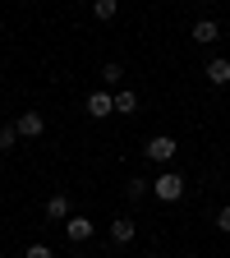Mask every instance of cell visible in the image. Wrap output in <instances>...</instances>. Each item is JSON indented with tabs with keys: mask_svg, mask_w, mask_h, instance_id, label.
<instances>
[{
	"mask_svg": "<svg viewBox=\"0 0 230 258\" xmlns=\"http://www.w3.org/2000/svg\"><path fill=\"white\" fill-rule=\"evenodd\" d=\"M124 194H129V199H147V194H152V180H143V175H129Z\"/></svg>",
	"mask_w": 230,
	"mask_h": 258,
	"instance_id": "obj_13",
	"label": "cell"
},
{
	"mask_svg": "<svg viewBox=\"0 0 230 258\" xmlns=\"http://www.w3.org/2000/svg\"><path fill=\"white\" fill-rule=\"evenodd\" d=\"M14 134H19V139H42V134H46V115H42V111H19Z\"/></svg>",
	"mask_w": 230,
	"mask_h": 258,
	"instance_id": "obj_3",
	"label": "cell"
},
{
	"mask_svg": "<svg viewBox=\"0 0 230 258\" xmlns=\"http://www.w3.org/2000/svg\"><path fill=\"white\" fill-rule=\"evenodd\" d=\"M184 189H189V180H184L180 171L161 166V175L152 180V199H157V203H180V199H184Z\"/></svg>",
	"mask_w": 230,
	"mask_h": 258,
	"instance_id": "obj_1",
	"label": "cell"
},
{
	"mask_svg": "<svg viewBox=\"0 0 230 258\" xmlns=\"http://www.w3.org/2000/svg\"><path fill=\"white\" fill-rule=\"evenodd\" d=\"M46 217H51V221H69V217H74L69 194H51V199H46Z\"/></svg>",
	"mask_w": 230,
	"mask_h": 258,
	"instance_id": "obj_8",
	"label": "cell"
},
{
	"mask_svg": "<svg viewBox=\"0 0 230 258\" xmlns=\"http://www.w3.org/2000/svg\"><path fill=\"white\" fill-rule=\"evenodd\" d=\"M19 143V134H14V124H5V129H0V152H10Z\"/></svg>",
	"mask_w": 230,
	"mask_h": 258,
	"instance_id": "obj_14",
	"label": "cell"
},
{
	"mask_svg": "<svg viewBox=\"0 0 230 258\" xmlns=\"http://www.w3.org/2000/svg\"><path fill=\"white\" fill-rule=\"evenodd\" d=\"M175 152H180V143H175L171 134H157V139H147V148H143V157H147V161H157V166H171Z\"/></svg>",
	"mask_w": 230,
	"mask_h": 258,
	"instance_id": "obj_2",
	"label": "cell"
},
{
	"mask_svg": "<svg viewBox=\"0 0 230 258\" xmlns=\"http://www.w3.org/2000/svg\"><path fill=\"white\" fill-rule=\"evenodd\" d=\"M64 235H69L74 244H88V240H92V217H79V212H74L69 221H64Z\"/></svg>",
	"mask_w": 230,
	"mask_h": 258,
	"instance_id": "obj_6",
	"label": "cell"
},
{
	"mask_svg": "<svg viewBox=\"0 0 230 258\" xmlns=\"http://www.w3.org/2000/svg\"><path fill=\"white\" fill-rule=\"evenodd\" d=\"M88 115H92V120H106V115H115V92H106V88H92V92H88Z\"/></svg>",
	"mask_w": 230,
	"mask_h": 258,
	"instance_id": "obj_4",
	"label": "cell"
},
{
	"mask_svg": "<svg viewBox=\"0 0 230 258\" xmlns=\"http://www.w3.org/2000/svg\"><path fill=\"white\" fill-rule=\"evenodd\" d=\"M216 231H221V235H230V208H221V212H216Z\"/></svg>",
	"mask_w": 230,
	"mask_h": 258,
	"instance_id": "obj_16",
	"label": "cell"
},
{
	"mask_svg": "<svg viewBox=\"0 0 230 258\" xmlns=\"http://www.w3.org/2000/svg\"><path fill=\"white\" fill-rule=\"evenodd\" d=\"M203 79H207L212 88H225V83H230V60H225V55L207 60V64H203Z\"/></svg>",
	"mask_w": 230,
	"mask_h": 258,
	"instance_id": "obj_5",
	"label": "cell"
},
{
	"mask_svg": "<svg viewBox=\"0 0 230 258\" xmlns=\"http://www.w3.org/2000/svg\"><path fill=\"white\" fill-rule=\"evenodd\" d=\"M102 83H106V88H120V83H124V64H120V60H106V64H102Z\"/></svg>",
	"mask_w": 230,
	"mask_h": 258,
	"instance_id": "obj_11",
	"label": "cell"
},
{
	"mask_svg": "<svg viewBox=\"0 0 230 258\" xmlns=\"http://www.w3.org/2000/svg\"><path fill=\"white\" fill-rule=\"evenodd\" d=\"M23 258H55V253H51V244H28Z\"/></svg>",
	"mask_w": 230,
	"mask_h": 258,
	"instance_id": "obj_15",
	"label": "cell"
},
{
	"mask_svg": "<svg viewBox=\"0 0 230 258\" xmlns=\"http://www.w3.org/2000/svg\"><path fill=\"white\" fill-rule=\"evenodd\" d=\"M115 10H120V0H92V19H97V23H111Z\"/></svg>",
	"mask_w": 230,
	"mask_h": 258,
	"instance_id": "obj_12",
	"label": "cell"
},
{
	"mask_svg": "<svg viewBox=\"0 0 230 258\" xmlns=\"http://www.w3.org/2000/svg\"><path fill=\"white\" fill-rule=\"evenodd\" d=\"M189 37L198 42V46H212V42L221 37V23H216V19H198V23H193V32H189Z\"/></svg>",
	"mask_w": 230,
	"mask_h": 258,
	"instance_id": "obj_7",
	"label": "cell"
},
{
	"mask_svg": "<svg viewBox=\"0 0 230 258\" xmlns=\"http://www.w3.org/2000/svg\"><path fill=\"white\" fill-rule=\"evenodd\" d=\"M134 235H138V221H134V217H115V221H111V240H115V244H129Z\"/></svg>",
	"mask_w": 230,
	"mask_h": 258,
	"instance_id": "obj_9",
	"label": "cell"
},
{
	"mask_svg": "<svg viewBox=\"0 0 230 258\" xmlns=\"http://www.w3.org/2000/svg\"><path fill=\"white\" fill-rule=\"evenodd\" d=\"M115 115H138V92L134 88H115Z\"/></svg>",
	"mask_w": 230,
	"mask_h": 258,
	"instance_id": "obj_10",
	"label": "cell"
}]
</instances>
